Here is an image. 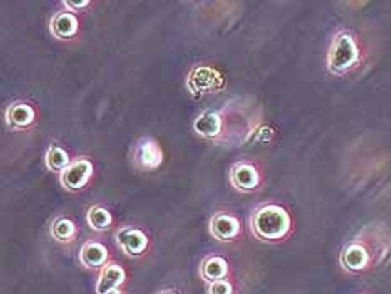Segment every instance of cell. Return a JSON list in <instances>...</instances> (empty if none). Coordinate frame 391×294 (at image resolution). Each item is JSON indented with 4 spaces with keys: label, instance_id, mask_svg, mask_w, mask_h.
Returning a JSON list of instances; mask_svg holds the SVG:
<instances>
[{
    "label": "cell",
    "instance_id": "6da1fadb",
    "mask_svg": "<svg viewBox=\"0 0 391 294\" xmlns=\"http://www.w3.org/2000/svg\"><path fill=\"white\" fill-rule=\"evenodd\" d=\"M250 224L252 230L259 239L274 243V240L284 239L289 234L293 220H290L289 212L284 207L275 206V203H267V206H262L254 212Z\"/></svg>",
    "mask_w": 391,
    "mask_h": 294
},
{
    "label": "cell",
    "instance_id": "7a4b0ae2",
    "mask_svg": "<svg viewBox=\"0 0 391 294\" xmlns=\"http://www.w3.org/2000/svg\"><path fill=\"white\" fill-rule=\"evenodd\" d=\"M361 61V51L356 37L347 31L337 32L329 46L326 64L329 73L335 76H345L355 69Z\"/></svg>",
    "mask_w": 391,
    "mask_h": 294
},
{
    "label": "cell",
    "instance_id": "3957f363",
    "mask_svg": "<svg viewBox=\"0 0 391 294\" xmlns=\"http://www.w3.org/2000/svg\"><path fill=\"white\" fill-rule=\"evenodd\" d=\"M225 86V79L212 66H197L188 73L187 78V88L192 94L202 96V94L217 93Z\"/></svg>",
    "mask_w": 391,
    "mask_h": 294
},
{
    "label": "cell",
    "instance_id": "277c9868",
    "mask_svg": "<svg viewBox=\"0 0 391 294\" xmlns=\"http://www.w3.org/2000/svg\"><path fill=\"white\" fill-rule=\"evenodd\" d=\"M93 177V163L88 158H78L61 173V183L66 191H81Z\"/></svg>",
    "mask_w": 391,
    "mask_h": 294
},
{
    "label": "cell",
    "instance_id": "5b68a950",
    "mask_svg": "<svg viewBox=\"0 0 391 294\" xmlns=\"http://www.w3.org/2000/svg\"><path fill=\"white\" fill-rule=\"evenodd\" d=\"M341 265L346 271L351 273H361L371 265V253L363 243L355 240V243L347 244L341 253Z\"/></svg>",
    "mask_w": 391,
    "mask_h": 294
},
{
    "label": "cell",
    "instance_id": "8992f818",
    "mask_svg": "<svg viewBox=\"0 0 391 294\" xmlns=\"http://www.w3.org/2000/svg\"><path fill=\"white\" fill-rule=\"evenodd\" d=\"M135 163L143 170H155L163 163V151L153 138H141L133 151Z\"/></svg>",
    "mask_w": 391,
    "mask_h": 294
},
{
    "label": "cell",
    "instance_id": "52a82bcc",
    "mask_svg": "<svg viewBox=\"0 0 391 294\" xmlns=\"http://www.w3.org/2000/svg\"><path fill=\"white\" fill-rule=\"evenodd\" d=\"M116 243L121 250L128 255H141L148 248V237L145 232L135 227H123L118 230L116 234Z\"/></svg>",
    "mask_w": 391,
    "mask_h": 294
},
{
    "label": "cell",
    "instance_id": "ba28073f",
    "mask_svg": "<svg viewBox=\"0 0 391 294\" xmlns=\"http://www.w3.org/2000/svg\"><path fill=\"white\" fill-rule=\"evenodd\" d=\"M230 183L240 192H252L259 187L260 175L250 163H235L230 170Z\"/></svg>",
    "mask_w": 391,
    "mask_h": 294
},
{
    "label": "cell",
    "instance_id": "9c48e42d",
    "mask_svg": "<svg viewBox=\"0 0 391 294\" xmlns=\"http://www.w3.org/2000/svg\"><path fill=\"white\" fill-rule=\"evenodd\" d=\"M210 232L217 240L228 243V240H233L240 234V222L230 213L218 212L210 220Z\"/></svg>",
    "mask_w": 391,
    "mask_h": 294
},
{
    "label": "cell",
    "instance_id": "30bf717a",
    "mask_svg": "<svg viewBox=\"0 0 391 294\" xmlns=\"http://www.w3.org/2000/svg\"><path fill=\"white\" fill-rule=\"evenodd\" d=\"M126 273L121 265L118 264H108L104 265V269L99 274L98 284H96V293L98 294H108L116 289L125 283Z\"/></svg>",
    "mask_w": 391,
    "mask_h": 294
},
{
    "label": "cell",
    "instance_id": "8fae6325",
    "mask_svg": "<svg viewBox=\"0 0 391 294\" xmlns=\"http://www.w3.org/2000/svg\"><path fill=\"white\" fill-rule=\"evenodd\" d=\"M222 128H223L222 116L218 115L217 111H212V110L200 113L197 120L193 121V130L197 131L200 136H203V138H217V136L222 133Z\"/></svg>",
    "mask_w": 391,
    "mask_h": 294
},
{
    "label": "cell",
    "instance_id": "7c38bea8",
    "mask_svg": "<svg viewBox=\"0 0 391 294\" xmlns=\"http://www.w3.org/2000/svg\"><path fill=\"white\" fill-rule=\"evenodd\" d=\"M78 29L79 21L73 12H59L51 21V32L57 39H71Z\"/></svg>",
    "mask_w": 391,
    "mask_h": 294
},
{
    "label": "cell",
    "instance_id": "4fadbf2b",
    "mask_svg": "<svg viewBox=\"0 0 391 294\" xmlns=\"http://www.w3.org/2000/svg\"><path fill=\"white\" fill-rule=\"evenodd\" d=\"M79 260L84 268H89V269L103 268L108 260V249L104 248L101 243L89 240V243H86L83 248H81Z\"/></svg>",
    "mask_w": 391,
    "mask_h": 294
},
{
    "label": "cell",
    "instance_id": "5bb4252c",
    "mask_svg": "<svg viewBox=\"0 0 391 294\" xmlns=\"http://www.w3.org/2000/svg\"><path fill=\"white\" fill-rule=\"evenodd\" d=\"M6 120L12 128L21 130V128H27L34 123L36 111L34 108L29 106L26 103H14L7 108Z\"/></svg>",
    "mask_w": 391,
    "mask_h": 294
},
{
    "label": "cell",
    "instance_id": "9a60e30c",
    "mask_svg": "<svg viewBox=\"0 0 391 294\" xmlns=\"http://www.w3.org/2000/svg\"><path fill=\"white\" fill-rule=\"evenodd\" d=\"M200 273H202V278L210 283L222 281L228 274V264L220 255H210V258L203 260Z\"/></svg>",
    "mask_w": 391,
    "mask_h": 294
},
{
    "label": "cell",
    "instance_id": "2e32d148",
    "mask_svg": "<svg viewBox=\"0 0 391 294\" xmlns=\"http://www.w3.org/2000/svg\"><path fill=\"white\" fill-rule=\"evenodd\" d=\"M51 235L59 243H69L78 235V227L68 217H57L51 225Z\"/></svg>",
    "mask_w": 391,
    "mask_h": 294
},
{
    "label": "cell",
    "instance_id": "e0dca14e",
    "mask_svg": "<svg viewBox=\"0 0 391 294\" xmlns=\"http://www.w3.org/2000/svg\"><path fill=\"white\" fill-rule=\"evenodd\" d=\"M86 220H88L89 227L96 232H104L108 230L113 224V216L109 213L108 208L101 206H93L88 211V216H86Z\"/></svg>",
    "mask_w": 391,
    "mask_h": 294
},
{
    "label": "cell",
    "instance_id": "ac0fdd59",
    "mask_svg": "<svg viewBox=\"0 0 391 294\" xmlns=\"http://www.w3.org/2000/svg\"><path fill=\"white\" fill-rule=\"evenodd\" d=\"M73 163L69 160L68 151H64L61 146H51L46 153V165L47 168L52 170V172L63 173L69 165Z\"/></svg>",
    "mask_w": 391,
    "mask_h": 294
},
{
    "label": "cell",
    "instance_id": "d6986e66",
    "mask_svg": "<svg viewBox=\"0 0 391 294\" xmlns=\"http://www.w3.org/2000/svg\"><path fill=\"white\" fill-rule=\"evenodd\" d=\"M232 284L227 281V279H222V281L210 283L208 293L210 294H232Z\"/></svg>",
    "mask_w": 391,
    "mask_h": 294
},
{
    "label": "cell",
    "instance_id": "ffe728a7",
    "mask_svg": "<svg viewBox=\"0 0 391 294\" xmlns=\"http://www.w3.org/2000/svg\"><path fill=\"white\" fill-rule=\"evenodd\" d=\"M88 6H89L88 0H83V2H71V0H66L64 2V7L71 9V11H79V9H84Z\"/></svg>",
    "mask_w": 391,
    "mask_h": 294
},
{
    "label": "cell",
    "instance_id": "44dd1931",
    "mask_svg": "<svg viewBox=\"0 0 391 294\" xmlns=\"http://www.w3.org/2000/svg\"><path fill=\"white\" fill-rule=\"evenodd\" d=\"M160 294H176V293H173V291H163V293H160Z\"/></svg>",
    "mask_w": 391,
    "mask_h": 294
},
{
    "label": "cell",
    "instance_id": "7402d4cb",
    "mask_svg": "<svg viewBox=\"0 0 391 294\" xmlns=\"http://www.w3.org/2000/svg\"><path fill=\"white\" fill-rule=\"evenodd\" d=\"M108 294H123V293H119L118 289H116V291H111V293H108Z\"/></svg>",
    "mask_w": 391,
    "mask_h": 294
}]
</instances>
